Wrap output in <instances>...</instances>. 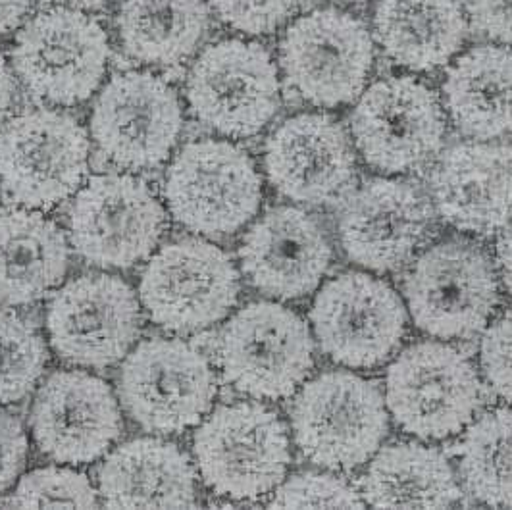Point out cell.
<instances>
[{
  "mask_svg": "<svg viewBox=\"0 0 512 510\" xmlns=\"http://www.w3.org/2000/svg\"><path fill=\"white\" fill-rule=\"evenodd\" d=\"M297 447L326 470H353L372 459L389 430L378 383L333 370L305 383L291 407Z\"/></svg>",
  "mask_w": 512,
  "mask_h": 510,
  "instance_id": "6da1fadb",
  "label": "cell"
},
{
  "mask_svg": "<svg viewBox=\"0 0 512 510\" xmlns=\"http://www.w3.org/2000/svg\"><path fill=\"white\" fill-rule=\"evenodd\" d=\"M206 487L233 501H256L282 484L291 447L282 418L258 403L222 405L193 437Z\"/></svg>",
  "mask_w": 512,
  "mask_h": 510,
  "instance_id": "7a4b0ae2",
  "label": "cell"
},
{
  "mask_svg": "<svg viewBox=\"0 0 512 510\" xmlns=\"http://www.w3.org/2000/svg\"><path fill=\"white\" fill-rule=\"evenodd\" d=\"M351 139L376 172L397 176L428 166L443 149L447 120L436 91L412 76H389L362 91Z\"/></svg>",
  "mask_w": 512,
  "mask_h": 510,
  "instance_id": "3957f363",
  "label": "cell"
},
{
  "mask_svg": "<svg viewBox=\"0 0 512 510\" xmlns=\"http://www.w3.org/2000/svg\"><path fill=\"white\" fill-rule=\"evenodd\" d=\"M482 383L472 360L453 345L420 341L385 374V405L405 434L439 441L462 432L476 416Z\"/></svg>",
  "mask_w": 512,
  "mask_h": 510,
  "instance_id": "277c9868",
  "label": "cell"
},
{
  "mask_svg": "<svg viewBox=\"0 0 512 510\" xmlns=\"http://www.w3.org/2000/svg\"><path fill=\"white\" fill-rule=\"evenodd\" d=\"M376 47L359 16L326 6L285 29L280 64L291 89L318 108L357 101L374 70Z\"/></svg>",
  "mask_w": 512,
  "mask_h": 510,
  "instance_id": "5b68a950",
  "label": "cell"
},
{
  "mask_svg": "<svg viewBox=\"0 0 512 510\" xmlns=\"http://www.w3.org/2000/svg\"><path fill=\"white\" fill-rule=\"evenodd\" d=\"M164 197L183 228L226 237L255 218L262 178L251 154L239 145L201 139L185 145L170 164Z\"/></svg>",
  "mask_w": 512,
  "mask_h": 510,
  "instance_id": "8992f818",
  "label": "cell"
},
{
  "mask_svg": "<svg viewBox=\"0 0 512 510\" xmlns=\"http://www.w3.org/2000/svg\"><path fill=\"white\" fill-rule=\"evenodd\" d=\"M412 322L436 339L482 332L499 305L491 256L468 239H445L426 249L405 278Z\"/></svg>",
  "mask_w": 512,
  "mask_h": 510,
  "instance_id": "52a82bcc",
  "label": "cell"
},
{
  "mask_svg": "<svg viewBox=\"0 0 512 510\" xmlns=\"http://www.w3.org/2000/svg\"><path fill=\"white\" fill-rule=\"evenodd\" d=\"M89 137L70 114L37 108L0 129V187L12 203L51 210L81 187Z\"/></svg>",
  "mask_w": 512,
  "mask_h": 510,
  "instance_id": "ba28073f",
  "label": "cell"
},
{
  "mask_svg": "<svg viewBox=\"0 0 512 510\" xmlns=\"http://www.w3.org/2000/svg\"><path fill=\"white\" fill-rule=\"evenodd\" d=\"M224 380L237 391L278 401L291 397L314 368L308 324L291 308L258 301L243 306L218 339Z\"/></svg>",
  "mask_w": 512,
  "mask_h": 510,
  "instance_id": "9c48e42d",
  "label": "cell"
},
{
  "mask_svg": "<svg viewBox=\"0 0 512 510\" xmlns=\"http://www.w3.org/2000/svg\"><path fill=\"white\" fill-rule=\"evenodd\" d=\"M187 102L206 128L233 139L253 137L280 110L278 66L260 43L218 41L193 64L187 77Z\"/></svg>",
  "mask_w": 512,
  "mask_h": 510,
  "instance_id": "30bf717a",
  "label": "cell"
},
{
  "mask_svg": "<svg viewBox=\"0 0 512 510\" xmlns=\"http://www.w3.org/2000/svg\"><path fill=\"white\" fill-rule=\"evenodd\" d=\"M108 58L103 26L68 6L33 16L12 49L16 76L37 99L58 106L87 101L103 81Z\"/></svg>",
  "mask_w": 512,
  "mask_h": 510,
  "instance_id": "8fae6325",
  "label": "cell"
},
{
  "mask_svg": "<svg viewBox=\"0 0 512 510\" xmlns=\"http://www.w3.org/2000/svg\"><path fill=\"white\" fill-rule=\"evenodd\" d=\"M216 391L205 355L181 339L154 337L139 343L120 374L122 405L153 434H181L203 422Z\"/></svg>",
  "mask_w": 512,
  "mask_h": 510,
  "instance_id": "7c38bea8",
  "label": "cell"
},
{
  "mask_svg": "<svg viewBox=\"0 0 512 510\" xmlns=\"http://www.w3.org/2000/svg\"><path fill=\"white\" fill-rule=\"evenodd\" d=\"M235 264L203 239H178L149 260L139 295L154 324L168 332L193 333L222 322L239 299Z\"/></svg>",
  "mask_w": 512,
  "mask_h": 510,
  "instance_id": "4fadbf2b",
  "label": "cell"
},
{
  "mask_svg": "<svg viewBox=\"0 0 512 510\" xmlns=\"http://www.w3.org/2000/svg\"><path fill=\"white\" fill-rule=\"evenodd\" d=\"M310 322L322 353L335 364L374 368L399 349L409 316L389 283L364 272H345L318 291Z\"/></svg>",
  "mask_w": 512,
  "mask_h": 510,
  "instance_id": "5bb4252c",
  "label": "cell"
},
{
  "mask_svg": "<svg viewBox=\"0 0 512 510\" xmlns=\"http://www.w3.org/2000/svg\"><path fill=\"white\" fill-rule=\"evenodd\" d=\"M68 226L77 255L97 268L126 270L156 249L166 212L143 179L106 174L77 193Z\"/></svg>",
  "mask_w": 512,
  "mask_h": 510,
  "instance_id": "9a60e30c",
  "label": "cell"
},
{
  "mask_svg": "<svg viewBox=\"0 0 512 510\" xmlns=\"http://www.w3.org/2000/svg\"><path fill=\"white\" fill-rule=\"evenodd\" d=\"M181 129L183 110L176 89L149 72L112 77L91 116V135L99 151L129 172L166 162Z\"/></svg>",
  "mask_w": 512,
  "mask_h": 510,
  "instance_id": "2e32d148",
  "label": "cell"
},
{
  "mask_svg": "<svg viewBox=\"0 0 512 510\" xmlns=\"http://www.w3.org/2000/svg\"><path fill=\"white\" fill-rule=\"evenodd\" d=\"M141 322L135 291L110 274H85L66 283L47 310L54 353L83 368H106L128 357Z\"/></svg>",
  "mask_w": 512,
  "mask_h": 510,
  "instance_id": "e0dca14e",
  "label": "cell"
},
{
  "mask_svg": "<svg viewBox=\"0 0 512 510\" xmlns=\"http://www.w3.org/2000/svg\"><path fill=\"white\" fill-rule=\"evenodd\" d=\"M264 170L285 199L322 206L353 187L357 154L341 122L330 114L303 112L287 118L266 139Z\"/></svg>",
  "mask_w": 512,
  "mask_h": 510,
  "instance_id": "ac0fdd59",
  "label": "cell"
},
{
  "mask_svg": "<svg viewBox=\"0 0 512 510\" xmlns=\"http://www.w3.org/2000/svg\"><path fill=\"white\" fill-rule=\"evenodd\" d=\"M432 231L430 201L410 183L387 178L362 183L347 199L337 224L345 255L378 274L403 268Z\"/></svg>",
  "mask_w": 512,
  "mask_h": 510,
  "instance_id": "d6986e66",
  "label": "cell"
},
{
  "mask_svg": "<svg viewBox=\"0 0 512 510\" xmlns=\"http://www.w3.org/2000/svg\"><path fill=\"white\" fill-rule=\"evenodd\" d=\"M122 428V412L112 387L81 370L51 374L31 408L37 447L60 464L77 466L101 459Z\"/></svg>",
  "mask_w": 512,
  "mask_h": 510,
  "instance_id": "ffe728a7",
  "label": "cell"
},
{
  "mask_svg": "<svg viewBox=\"0 0 512 510\" xmlns=\"http://www.w3.org/2000/svg\"><path fill=\"white\" fill-rule=\"evenodd\" d=\"M241 268L260 293L291 301L310 295L332 264L333 249L322 224L299 206L270 208L245 233Z\"/></svg>",
  "mask_w": 512,
  "mask_h": 510,
  "instance_id": "44dd1931",
  "label": "cell"
},
{
  "mask_svg": "<svg viewBox=\"0 0 512 510\" xmlns=\"http://www.w3.org/2000/svg\"><path fill=\"white\" fill-rule=\"evenodd\" d=\"M432 199L455 230L495 235L512 220V149L487 141L451 147L432 174Z\"/></svg>",
  "mask_w": 512,
  "mask_h": 510,
  "instance_id": "7402d4cb",
  "label": "cell"
},
{
  "mask_svg": "<svg viewBox=\"0 0 512 510\" xmlns=\"http://www.w3.org/2000/svg\"><path fill=\"white\" fill-rule=\"evenodd\" d=\"M99 495L108 509H189L197 503L195 470L170 441L131 439L104 460Z\"/></svg>",
  "mask_w": 512,
  "mask_h": 510,
  "instance_id": "603a6c76",
  "label": "cell"
},
{
  "mask_svg": "<svg viewBox=\"0 0 512 510\" xmlns=\"http://www.w3.org/2000/svg\"><path fill=\"white\" fill-rule=\"evenodd\" d=\"M372 29L393 64L426 74L455 60L470 20L464 0H376Z\"/></svg>",
  "mask_w": 512,
  "mask_h": 510,
  "instance_id": "cb8c5ba5",
  "label": "cell"
},
{
  "mask_svg": "<svg viewBox=\"0 0 512 510\" xmlns=\"http://www.w3.org/2000/svg\"><path fill=\"white\" fill-rule=\"evenodd\" d=\"M443 108L470 139L512 135V47L476 45L455 56L443 81Z\"/></svg>",
  "mask_w": 512,
  "mask_h": 510,
  "instance_id": "d4e9b609",
  "label": "cell"
},
{
  "mask_svg": "<svg viewBox=\"0 0 512 510\" xmlns=\"http://www.w3.org/2000/svg\"><path fill=\"white\" fill-rule=\"evenodd\" d=\"M70 253L62 230L37 210L0 214V303L31 305L56 289Z\"/></svg>",
  "mask_w": 512,
  "mask_h": 510,
  "instance_id": "484cf974",
  "label": "cell"
},
{
  "mask_svg": "<svg viewBox=\"0 0 512 510\" xmlns=\"http://www.w3.org/2000/svg\"><path fill=\"white\" fill-rule=\"evenodd\" d=\"M360 495L378 509H445L462 497L443 453L412 441L378 449L362 478Z\"/></svg>",
  "mask_w": 512,
  "mask_h": 510,
  "instance_id": "4316f807",
  "label": "cell"
},
{
  "mask_svg": "<svg viewBox=\"0 0 512 510\" xmlns=\"http://www.w3.org/2000/svg\"><path fill=\"white\" fill-rule=\"evenodd\" d=\"M208 29L206 0H124L118 35L141 64H180L199 49Z\"/></svg>",
  "mask_w": 512,
  "mask_h": 510,
  "instance_id": "83f0119b",
  "label": "cell"
},
{
  "mask_svg": "<svg viewBox=\"0 0 512 510\" xmlns=\"http://www.w3.org/2000/svg\"><path fill=\"white\" fill-rule=\"evenodd\" d=\"M459 468L470 495L489 507H512V410L482 414L462 437Z\"/></svg>",
  "mask_w": 512,
  "mask_h": 510,
  "instance_id": "f1b7e54d",
  "label": "cell"
},
{
  "mask_svg": "<svg viewBox=\"0 0 512 510\" xmlns=\"http://www.w3.org/2000/svg\"><path fill=\"white\" fill-rule=\"evenodd\" d=\"M47 362L49 349L39 328L14 308H0V405L26 399Z\"/></svg>",
  "mask_w": 512,
  "mask_h": 510,
  "instance_id": "f546056e",
  "label": "cell"
},
{
  "mask_svg": "<svg viewBox=\"0 0 512 510\" xmlns=\"http://www.w3.org/2000/svg\"><path fill=\"white\" fill-rule=\"evenodd\" d=\"M6 505L18 509H95L99 507V493L85 474L70 468L49 466L26 474L6 501Z\"/></svg>",
  "mask_w": 512,
  "mask_h": 510,
  "instance_id": "4dcf8cb0",
  "label": "cell"
},
{
  "mask_svg": "<svg viewBox=\"0 0 512 510\" xmlns=\"http://www.w3.org/2000/svg\"><path fill=\"white\" fill-rule=\"evenodd\" d=\"M366 503L359 491L332 474L303 472L282 482L270 503L274 509H362Z\"/></svg>",
  "mask_w": 512,
  "mask_h": 510,
  "instance_id": "1f68e13d",
  "label": "cell"
},
{
  "mask_svg": "<svg viewBox=\"0 0 512 510\" xmlns=\"http://www.w3.org/2000/svg\"><path fill=\"white\" fill-rule=\"evenodd\" d=\"M226 26L245 35H270L285 26L301 0H210Z\"/></svg>",
  "mask_w": 512,
  "mask_h": 510,
  "instance_id": "d6a6232c",
  "label": "cell"
},
{
  "mask_svg": "<svg viewBox=\"0 0 512 510\" xmlns=\"http://www.w3.org/2000/svg\"><path fill=\"white\" fill-rule=\"evenodd\" d=\"M480 362L491 389L512 403V310L497 318L484 333Z\"/></svg>",
  "mask_w": 512,
  "mask_h": 510,
  "instance_id": "836d02e7",
  "label": "cell"
},
{
  "mask_svg": "<svg viewBox=\"0 0 512 510\" xmlns=\"http://www.w3.org/2000/svg\"><path fill=\"white\" fill-rule=\"evenodd\" d=\"M27 451L29 443L22 422L0 410V491H6L20 478L26 468Z\"/></svg>",
  "mask_w": 512,
  "mask_h": 510,
  "instance_id": "e575fe53",
  "label": "cell"
},
{
  "mask_svg": "<svg viewBox=\"0 0 512 510\" xmlns=\"http://www.w3.org/2000/svg\"><path fill=\"white\" fill-rule=\"evenodd\" d=\"M466 14L480 35L512 47V0H466Z\"/></svg>",
  "mask_w": 512,
  "mask_h": 510,
  "instance_id": "d590c367",
  "label": "cell"
},
{
  "mask_svg": "<svg viewBox=\"0 0 512 510\" xmlns=\"http://www.w3.org/2000/svg\"><path fill=\"white\" fill-rule=\"evenodd\" d=\"M33 0H0V35L14 31L24 22Z\"/></svg>",
  "mask_w": 512,
  "mask_h": 510,
  "instance_id": "8d00e7d4",
  "label": "cell"
},
{
  "mask_svg": "<svg viewBox=\"0 0 512 510\" xmlns=\"http://www.w3.org/2000/svg\"><path fill=\"white\" fill-rule=\"evenodd\" d=\"M497 264L503 283L512 295V220L509 226L501 230V237L497 243Z\"/></svg>",
  "mask_w": 512,
  "mask_h": 510,
  "instance_id": "74e56055",
  "label": "cell"
},
{
  "mask_svg": "<svg viewBox=\"0 0 512 510\" xmlns=\"http://www.w3.org/2000/svg\"><path fill=\"white\" fill-rule=\"evenodd\" d=\"M14 99H16V79H14L8 62L0 54V124L10 114Z\"/></svg>",
  "mask_w": 512,
  "mask_h": 510,
  "instance_id": "f35d334b",
  "label": "cell"
},
{
  "mask_svg": "<svg viewBox=\"0 0 512 510\" xmlns=\"http://www.w3.org/2000/svg\"><path fill=\"white\" fill-rule=\"evenodd\" d=\"M77 10H99L106 6L110 0H62Z\"/></svg>",
  "mask_w": 512,
  "mask_h": 510,
  "instance_id": "ab89813d",
  "label": "cell"
},
{
  "mask_svg": "<svg viewBox=\"0 0 512 510\" xmlns=\"http://www.w3.org/2000/svg\"><path fill=\"white\" fill-rule=\"evenodd\" d=\"M332 2H337V4H364L366 0H332Z\"/></svg>",
  "mask_w": 512,
  "mask_h": 510,
  "instance_id": "60d3db41",
  "label": "cell"
}]
</instances>
